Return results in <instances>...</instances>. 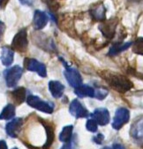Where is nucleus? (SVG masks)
<instances>
[{
    "label": "nucleus",
    "instance_id": "1",
    "mask_svg": "<svg viewBox=\"0 0 143 149\" xmlns=\"http://www.w3.org/2000/svg\"><path fill=\"white\" fill-rule=\"evenodd\" d=\"M101 77L112 89L120 93L126 92L133 87V84L129 78L118 73L111 71H103L101 74Z\"/></svg>",
    "mask_w": 143,
    "mask_h": 149
},
{
    "label": "nucleus",
    "instance_id": "2",
    "mask_svg": "<svg viewBox=\"0 0 143 149\" xmlns=\"http://www.w3.org/2000/svg\"><path fill=\"white\" fill-rule=\"evenodd\" d=\"M28 34L26 29H21L13 37L12 42V48L19 52H25L28 50Z\"/></svg>",
    "mask_w": 143,
    "mask_h": 149
},
{
    "label": "nucleus",
    "instance_id": "3",
    "mask_svg": "<svg viewBox=\"0 0 143 149\" xmlns=\"http://www.w3.org/2000/svg\"><path fill=\"white\" fill-rule=\"evenodd\" d=\"M130 135L136 145L143 147V116L138 118L133 123L130 130Z\"/></svg>",
    "mask_w": 143,
    "mask_h": 149
},
{
    "label": "nucleus",
    "instance_id": "4",
    "mask_svg": "<svg viewBox=\"0 0 143 149\" xmlns=\"http://www.w3.org/2000/svg\"><path fill=\"white\" fill-rule=\"evenodd\" d=\"M27 102L30 107L37 109L39 111L44 112V113H47V114H51L53 112V109H54L53 105H51V103L44 101L37 96H33V95L28 96Z\"/></svg>",
    "mask_w": 143,
    "mask_h": 149
},
{
    "label": "nucleus",
    "instance_id": "5",
    "mask_svg": "<svg viewBox=\"0 0 143 149\" xmlns=\"http://www.w3.org/2000/svg\"><path fill=\"white\" fill-rule=\"evenodd\" d=\"M22 73H23L22 68H21L20 66H14L6 70L4 74H5L6 85L8 87L15 86L18 84V82H19V80L21 79Z\"/></svg>",
    "mask_w": 143,
    "mask_h": 149
},
{
    "label": "nucleus",
    "instance_id": "6",
    "mask_svg": "<svg viewBox=\"0 0 143 149\" xmlns=\"http://www.w3.org/2000/svg\"><path fill=\"white\" fill-rule=\"evenodd\" d=\"M130 119V112L126 107H119L117 109L112 123V127L115 130L121 129L124 124L127 123Z\"/></svg>",
    "mask_w": 143,
    "mask_h": 149
},
{
    "label": "nucleus",
    "instance_id": "7",
    "mask_svg": "<svg viewBox=\"0 0 143 149\" xmlns=\"http://www.w3.org/2000/svg\"><path fill=\"white\" fill-rule=\"evenodd\" d=\"M65 77L71 86L78 88L82 85V77L79 71L75 68H66V70L65 71Z\"/></svg>",
    "mask_w": 143,
    "mask_h": 149
},
{
    "label": "nucleus",
    "instance_id": "8",
    "mask_svg": "<svg viewBox=\"0 0 143 149\" xmlns=\"http://www.w3.org/2000/svg\"><path fill=\"white\" fill-rule=\"evenodd\" d=\"M24 65L28 70L36 72L40 77H46V74H47L46 68L43 63L39 62L38 61L34 59H26Z\"/></svg>",
    "mask_w": 143,
    "mask_h": 149
},
{
    "label": "nucleus",
    "instance_id": "9",
    "mask_svg": "<svg viewBox=\"0 0 143 149\" xmlns=\"http://www.w3.org/2000/svg\"><path fill=\"white\" fill-rule=\"evenodd\" d=\"M91 117L96 122L97 124L101 126H104L108 124L110 122V113L108 109L100 107L94 111V113L91 114Z\"/></svg>",
    "mask_w": 143,
    "mask_h": 149
},
{
    "label": "nucleus",
    "instance_id": "10",
    "mask_svg": "<svg viewBox=\"0 0 143 149\" xmlns=\"http://www.w3.org/2000/svg\"><path fill=\"white\" fill-rule=\"evenodd\" d=\"M49 22L48 15L40 10H36L34 13V20H33V25L34 29L36 30H41L47 25Z\"/></svg>",
    "mask_w": 143,
    "mask_h": 149
},
{
    "label": "nucleus",
    "instance_id": "11",
    "mask_svg": "<svg viewBox=\"0 0 143 149\" xmlns=\"http://www.w3.org/2000/svg\"><path fill=\"white\" fill-rule=\"evenodd\" d=\"M70 113L76 118H83L88 116L87 110L81 105L78 100H74L70 105Z\"/></svg>",
    "mask_w": 143,
    "mask_h": 149
},
{
    "label": "nucleus",
    "instance_id": "12",
    "mask_svg": "<svg viewBox=\"0 0 143 149\" xmlns=\"http://www.w3.org/2000/svg\"><path fill=\"white\" fill-rule=\"evenodd\" d=\"M116 28H117V21H114V20H110L107 22L101 24L99 26L100 31L102 33V35L106 38H108V39H111L114 36Z\"/></svg>",
    "mask_w": 143,
    "mask_h": 149
},
{
    "label": "nucleus",
    "instance_id": "13",
    "mask_svg": "<svg viewBox=\"0 0 143 149\" xmlns=\"http://www.w3.org/2000/svg\"><path fill=\"white\" fill-rule=\"evenodd\" d=\"M22 119L21 118H15L9 123H7L6 130V132L9 136L12 138H17L18 135L20 134L21 128L22 125Z\"/></svg>",
    "mask_w": 143,
    "mask_h": 149
},
{
    "label": "nucleus",
    "instance_id": "14",
    "mask_svg": "<svg viewBox=\"0 0 143 149\" xmlns=\"http://www.w3.org/2000/svg\"><path fill=\"white\" fill-rule=\"evenodd\" d=\"M49 90L53 97L58 99L63 95L64 91H65V86L60 82L50 81L49 83Z\"/></svg>",
    "mask_w": 143,
    "mask_h": 149
},
{
    "label": "nucleus",
    "instance_id": "15",
    "mask_svg": "<svg viewBox=\"0 0 143 149\" xmlns=\"http://www.w3.org/2000/svg\"><path fill=\"white\" fill-rule=\"evenodd\" d=\"M0 59H1V61L4 66H6V67L10 66L12 63L13 59H14L13 51L7 46L3 47L1 50V56H0Z\"/></svg>",
    "mask_w": 143,
    "mask_h": 149
},
{
    "label": "nucleus",
    "instance_id": "16",
    "mask_svg": "<svg viewBox=\"0 0 143 149\" xmlns=\"http://www.w3.org/2000/svg\"><path fill=\"white\" fill-rule=\"evenodd\" d=\"M75 94L80 98L85 97H95L96 91L94 88L88 86V85H80L78 88H75Z\"/></svg>",
    "mask_w": 143,
    "mask_h": 149
},
{
    "label": "nucleus",
    "instance_id": "17",
    "mask_svg": "<svg viewBox=\"0 0 143 149\" xmlns=\"http://www.w3.org/2000/svg\"><path fill=\"white\" fill-rule=\"evenodd\" d=\"M131 45H132L131 42H129V43H116L111 47V49L109 51V55L110 56L118 55V53L127 50Z\"/></svg>",
    "mask_w": 143,
    "mask_h": 149
},
{
    "label": "nucleus",
    "instance_id": "18",
    "mask_svg": "<svg viewBox=\"0 0 143 149\" xmlns=\"http://www.w3.org/2000/svg\"><path fill=\"white\" fill-rule=\"evenodd\" d=\"M90 13L96 21H103L106 18V9L103 5H97L90 11Z\"/></svg>",
    "mask_w": 143,
    "mask_h": 149
},
{
    "label": "nucleus",
    "instance_id": "19",
    "mask_svg": "<svg viewBox=\"0 0 143 149\" xmlns=\"http://www.w3.org/2000/svg\"><path fill=\"white\" fill-rule=\"evenodd\" d=\"M26 90L24 88H17L12 92V99L17 105L21 104L26 100Z\"/></svg>",
    "mask_w": 143,
    "mask_h": 149
},
{
    "label": "nucleus",
    "instance_id": "20",
    "mask_svg": "<svg viewBox=\"0 0 143 149\" xmlns=\"http://www.w3.org/2000/svg\"><path fill=\"white\" fill-rule=\"evenodd\" d=\"M15 116V107L12 104H8L0 114V119L1 120H9L13 118Z\"/></svg>",
    "mask_w": 143,
    "mask_h": 149
},
{
    "label": "nucleus",
    "instance_id": "21",
    "mask_svg": "<svg viewBox=\"0 0 143 149\" xmlns=\"http://www.w3.org/2000/svg\"><path fill=\"white\" fill-rule=\"evenodd\" d=\"M72 134H73V126L72 125L65 126L59 135V139L62 142H65V143L69 142V141H71Z\"/></svg>",
    "mask_w": 143,
    "mask_h": 149
},
{
    "label": "nucleus",
    "instance_id": "22",
    "mask_svg": "<svg viewBox=\"0 0 143 149\" xmlns=\"http://www.w3.org/2000/svg\"><path fill=\"white\" fill-rule=\"evenodd\" d=\"M133 52L138 55H143V37H139L133 45Z\"/></svg>",
    "mask_w": 143,
    "mask_h": 149
},
{
    "label": "nucleus",
    "instance_id": "23",
    "mask_svg": "<svg viewBox=\"0 0 143 149\" xmlns=\"http://www.w3.org/2000/svg\"><path fill=\"white\" fill-rule=\"evenodd\" d=\"M87 129L91 132H96L97 130V123L94 119H89L87 122Z\"/></svg>",
    "mask_w": 143,
    "mask_h": 149
},
{
    "label": "nucleus",
    "instance_id": "24",
    "mask_svg": "<svg viewBox=\"0 0 143 149\" xmlns=\"http://www.w3.org/2000/svg\"><path fill=\"white\" fill-rule=\"evenodd\" d=\"M107 94H108V91H105V90H98L97 93L95 96H96V98H97L99 100H102V99H104L106 97Z\"/></svg>",
    "mask_w": 143,
    "mask_h": 149
},
{
    "label": "nucleus",
    "instance_id": "25",
    "mask_svg": "<svg viewBox=\"0 0 143 149\" xmlns=\"http://www.w3.org/2000/svg\"><path fill=\"white\" fill-rule=\"evenodd\" d=\"M6 31V24L3 22H0V41L2 40Z\"/></svg>",
    "mask_w": 143,
    "mask_h": 149
},
{
    "label": "nucleus",
    "instance_id": "26",
    "mask_svg": "<svg viewBox=\"0 0 143 149\" xmlns=\"http://www.w3.org/2000/svg\"><path fill=\"white\" fill-rule=\"evenodd\" d=\"M103 139H104L103 135H102V134H100V133H99L96 137L94 138V141H95L96 144H102V141H103Z\"/></svg>",
    "mask_w": 143,
    "mask_h": 149
},
{
    "label": "nucleus",
    "instance_id": "27",
    "mask_svg": "<svg viewBox=\"0 0 143 149\" xmlns=\"http://www.w3.org/2000/svg\"><path fill=\"white\" fill-rule=\"evenodd\" d=\"M20 2L22 5H26V6H32L34 0H20Z\"/></svg>",
    "mask_w": 143,
    "mask_h": 149
},
{
    "label": "nucleus",
    "instance_id": "28",
    "mask_svg": "<svg viewBox=\"0 0 143 149\" xmlns=\"http://www.w3.org/2000/svg\"><path fill=\"white\" fill-rule=\"evenodd\" d=\"M113 149H126V148H124V146L123 145L116 143L113 145Z\"/></svg>",
    "mask_w": 143,
    "mask_h": 149
},
{
    "label": "nucleus",
    "instance_id": "29",
    "mask_svg": "<svg viewBox=\"0 0 143 149\" xmlns=\"http://www.w3.org/2000/svg\"><path fill=\"white\" fill-rule=\"evenodd\" d=\"M0 149H7V145L4 140H0Z\"/></svg>",
    "mask_w": 143,
    "mask_h": 149
},
{
    "label": "nucleus",
    "instance_id": "30",
    "mask_svg": "<svg viewBox=\"0 0 143 149\" xmlns=\"http://www.w3.org/2000/svg\"><path fill=\"white\" fill-rule=\"evenodd\" d=\"M61 149H72V147H71V143H68V144L65 145Z\"/></svg>",
    "mask_w": 143,
    "mask_h": 149
},
{
    "label": "nucleus",
    "instance_id": "31",
    "mask_svg": "<svg viewBox=\"0 0 143 149\" xmlns=\"http://www.w3.org/2000/svg\"><path fill=\"white\" fill-rule=\"evenodd\" d=\"M102 149H112V148H111V147H108V146H105V147H103Z\"/></svg>",
    "mask_w": 143,
    "mask_h": 149
},
{
    "label": "nucleus",
    "instance_id": "32",
    "mask_svg": "<svg viewBox=\"0 0 143 149\" xmlns=\"http://www.w3.org/2000/svg\"><path fill=\"white\" fill-rule=\"evenodd\" d=\"M0 6H1V0H0Z\"/></svg>",
    "mask_w": 143,
    "mask_h": 149
},
{
    "label": "nucleus",
    "instance_id": "33",
    "mask_svg": "<svg viewBox=\"0 0 143 149\" xmlns=\"http://www.w3.org/2000/svg\"><path fill=\"white\" fill-rule=\"evenodd\" d=\"M12 149H18V148H16V147H15V148H12Z\"/></svg>",
    "mask_w": 143,
    "mask_h": 149
}]
</instances>
